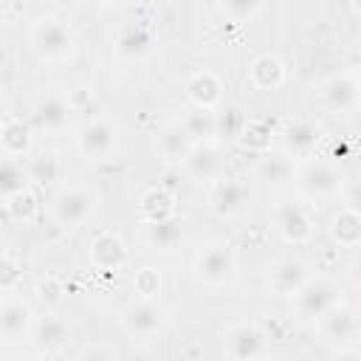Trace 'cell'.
Instances as JSON below:
<instances>
[{
	"label": "cell",
	"mask_w": 361,
	"mask_h": 361,
	"mask_svg": "<svg viewBox=\"0 0 361 361\" xmlns=\"http://www.w3.org/2000/svg\"><path fill=\"white\" fill-rule=\"evenodd\" d=\"M350 276H353V282L361 288V248H358L355 257L350 259Z\"/></svg>",
	"instance_id": "obj_41"
},
{
	"label": "cell",
	"mask_w": 361,
	"mask_h": 361,
	"mask_svg": "<svg viewBox=\"0 0 361 361\" xmlns=\"http://www.w3.org/2000/svg\"><path fill=\"white\" fill-rule=\"evenodd\" d=\"M71 116H73V107H71L68 96H62V93H42V96L34 99L28 121H31V127L37 133H62V130H68Z\"/></svg>",
	"instance_id": "obj_14"
},
{
	"label": "cell",
	"mask_w": 361,
	"mask_h": 361,
	"mask_svg": "<svg viewBox=\"0 0 361 361\" xmlns=\"http://www.w3.org/2000/svg\"><path fill=\"white\" fill-rule=\"evenodd\" d=\"M34 324H37V316H34L31 305L17 293H6L0 302V336H3V341L6 344L31 341Z\"/></svg>",
	"instance_id": "obj_11"
},
{
	"label": "cell",
	"mask_w": 361,
	"mask_h": 361,
	"mask_svg": "<svg viewBox=\"0 0 361 361\" xmlns=\"http://www.w3.org/2000/svg\"><path fill=\"white\" fill-rule=\"evenodd\" d=\"M138 217L144 226L172 220V217H178V197L164 186H152L138 197Z\"/></svg>",
	"instance_id": "obj_24"
},
{
	"label": "cell",
	"mask_w": 361,
	"mask_h": 361,
	"mask_svg": "<svg viewBox=\"0 0 361 361\" xmlns=\"http://www.w3.org/2000/svg\"><path fill=\"white\" fill-rule=\"evenodd\" d=\"M31 147H34V127L28 118H20V116H3V124H0V149H3V158H14V161H23V158H31Z\"/></svg>",
	"instance_id": "obj_21"
},
{
	"label": "cell",
	"mask_w": 361,
	"mask_h": 361,
	"mask_svg": "<svg viewBox=\"0 0 361 361\" xmlns=\"http://www.w3.org/2000/svg\"><path fill=\"white\" fill-rule=\"evenodd\" d=\"M355 79H358V90H361V71H358V73H355Z\"/></svg>",
	"instance_id": "obj_46"
},
{
	"label": "cell",
	"mask_w": 361,
	"mask_h": 361,
	"mask_svg": "<svg viewBox=\"0 0 361 361\" xmlns=\"http://www.w3.org/2000/svg\"><path fill=\"white\" fill-rule=\"evenodd\" d=\"M353 8H355V11H358V14H361V3H353Z\"/></svg>",
	"instance_id": "obj_45"
},
{
	"label": "cell",
	"mask_w": 361,
	"mask_h": 361,
	"mask_svg": "<svg viewBox=\"0 0 361 361\" xmlns=\"http://www.w3.org/2000/svg\"><path fill=\"white\" fill-rule=\"evenodd\" d=\"M3 209H6V214L14 220V223H34L37 220V214H39V200H37V195H34V189H25V192H20V195H11V197H6L3 200Z\"/></svg>",
	"instance_id": "obj_34"
},
{
	"label": "cell",
	"mask_w": 361,
	"mask_h": 361,
	"mask_svg": "<svg viewBox=\"0 0 361 361\" xmlns=\"http://www.w3.org/2000/svg\"><path fill=\"white\" fill-rule=\"evenodd\" d=\"M271 141H274V127H271V121H265V118H248L245 130H243L240 138H237V144H240L243 149L257 152V155L271 152Z\"/></svg>",
	"instance_id": "obj_31"
},
{
	"label": "cell",
	"mask_w": 361,
	"mask_h": 361,
	"mask_svg": "<svg viewBox=\"0 0 361 361\" xmlns=\"http://www.w3.org/2000/svg\"><path fill=\"white\" fill-rule=\"evenodd\" d=\"M310 276H313V271H310L307 259H302V257H296V254L279 257V259L271 262V268H268V288H271V293H276V296L293 299V296L305 288V282H307Z\"/></svg>",
	"instance_id": "obj_15"
},
{
	"label": "cell",
	"mask_w": 361,
	"mask_h": 361,
	"mask_svg": "<svg viewBox=\"0 0 361 361\" xmlns=\"http://www.w3.org/2000/svg\"><path fill=\"white\" fill-rule=\"evenodd\" d=\"M293 183H296V192L307 200H327V197H336L344 192V169L338 166V161L333 158H307V161H299L296 164V175H293Z\"/></svg>",
	"instance_id": "obj_2"
},
{
	"label": "cell",
	"mask_w": 361,
	"mask_h": 361,
	"mask_svg": "<svg viewBox=\"0 0 361 361\" xmlns=\"http://www.w3.org/2000/svg\"><path fill=\"white\" fill-rule=\"evenodd\" d=\"M133 288H135V296H144V299H155L161 293V274L152 268V265H144L135 271L133 276Z\"/></svg>",
	"instance_id": "obj_37"
},
{
	"label": "cell",
	"mask_w": 361,
	"mask_h": 361,
	"mask_svg": "<svg viewBox=\"0 0 361 361\" xmlns=\"http://www.w3.org/2000/svg\"><path fill=\"white\" fill-rule=\"evenodd\" d=\"M257 175L268 183H288L296 175V161L288 158L285 152H265L257 161Z\"/></svg>",
	"instance_id": "obj_30"
},
{
	"label": "cell",
	"mask_w": 361,
	"mask_h": 361,
	"mask_svg": "<svg viewBox=\"0 0 361 361\" xmlns=\"http://www.w3.org/2000/svg\"><path fill=\"white\" fill-rule=\"evenodd\" d=\"M333 361H361V350H355V347H347V350H336Z\"/></svg>",
	"instance_id": "obj_42"
},
{
	"label": "cell",
	"mask_w": 361,
	"mask_h": 361,
	"mask_svg": "<svg viewBox=\"0 0 361 361\" xmlns=\"http://www.w3.org/2000/svg\"><path fill=\"white\" fill-rule=\"evenodd\" d=\"M25 169H28L31 183H39V186H51V183L62 180V175H65V164H62V158H59L54 149H39V152H34V155L25 161Z\"/></svg>",
	"instance_id": "obj_26"
},
{
	"label": "cell",
	"mask_w": 361,
	"mask_h": 361,
	"mask_svg": "<svg viewBox=\"0 0 361 361\" xmlns=\"http://www.w3.org/2000/svg\"><path fill=\"white\" fill-rule=\"evenodd\" d=\"M316 330L324 344H330L336 350H347V347H353V341L361 333V319L350 305L341 302L338 307H333L327 316H322L316 322Z\"/></svg>",
	"instance_id": "obj_12"
},
{
	"label": "cell",
	"mask_w": 361,
	"mask_h": 361,
	"mask_svg": "<svg viewBox=\"0 0 361 361\" xmlns=\"http://www.w3.org/2000/svg\"><path fill=\"white\" fill-rule=\"evenodd\" d=\"M271 223H274V231L279 234V240L288 245H305L313 237V217L302 203L279 200L271 209Z\"/></svg>",
	"instance_id": "obj_9"
},
{
	"label": "cell",
	"mask_w": 361,
	"mask_h": 361,
	"mask_svg": "<svg viewBox=\"0 0 361 361\" xmlns=\"http://www.w3.org/2000/svg\"><path fill=\"white\" fill-rule=\"evenodd\" d=\"M319 99L322 104L330 110V113H353L361 107V90H358V79L355 73H336L330 76L322 90H319Z\"/></svg>",
	"instance_id": "obj_19"
},
{
	"label": "cell",
	"mask_w": 361,
	"mask_h": 361,
	"mask_svg": "<svg viewBox=\"0 0 361 361\" xmlns=\"http://www.w3.org/2000/svg\"><path fill=\"white\" fill-rule=\"evenodd\" d=\"M65 96H68V102H71L73 113H76V110H82L85 104H90V102H93V93H90V87H73V90H68Z\"/></svg>",
	"instance_id": "obj_40"
},
{
	"label": "cell",
	"mask_w": 361,
	"mask_h": 361,
	"mask_svg": "<svg viewBox=\"0 0 361 361\" xmlns=\"http://www.w3.org/2000/svg\"><path fill=\"white\" fill-rule=\"evenodd\" d=\"M183 90H186V99L192 102V107H200V110H212L217 113L223 107V82L214 71H195L186 76L183 82Z\"/></svg>",
	"instance_id": "obj_20"
},
{
	"label": "cell",
	"mask_w": 361,
	"mask_h": 361,
	"mask_svg": "<svg viewBox=\"0 0 361 361\" xmlns=\"http://www.w3.org/2000/svg\"><path fill=\"white\" fill-rule=\"evenodd\" d=\"M293 302V313L305 322H319L322 316H327L333 307L341 305V288L338 282H333L330 276L313 274L305 288L290 299Z\"/></svg>",
	"instance_id": "obj_6"
},
{
	"label": "cell",
	"mask_w": 361,
	"mask_h": 361,
	"mask_svg": "<svg viewBox=\"0 0 361 361\" xmlns=\"http://www.w3.org/2000/svg\"><path fill=\"white\" fill-rule=\"evenodd\" d=\"M124 361H152V358H149V355H144V353H130Z\"/></svg>",
	"instance_id": "obj_44"
},
{
	"label": "cell",
	"mask_w": 361,
	"mask_h": 361,
	"mask_svg": "<svg viewBox=\"0 0 361 361\" xmlns=\"http://www.w3.org/2000/svg\"><path fill=\"white\" fill-rule=\"evenodd\" d=\"M341 197H344V206H347V209H353V212L361 214V175H355L353 180L344 183Z\"/></svg>",
	"instance_id": "obj_39"
},
{
	"label": "cell",
	"mask_w": 361,
	"mask_h": 361,
	"mask_svg": "<svg viewBox=\"0 0 361 361\" xmlns=\"http://www.w3.org/2000/svg\"><path fill=\"white\" fill-rule=\"evenodd\" d=\"M121 144V127L110 116H93L76 130V149L85 161H110Z\"/></svg>",
	"instance_id": "obj_4"
},
{
	"label": "cell",
	"mask_w": 361,
	"mask_h": 361,
	"mask_svg": "<svg viewBox=\"0 0 361 361\" xmlns=\"http://www.w3.org/2000/svg\"><path fill=\"white\" fill-rule=\"evenodd\" d=\"M220 350L226 361H262L268 353V333L251 319L231 322L220 333Z\"/></svg>",
	"instance_id": "obj_3"
},
{
	"label": "cell",
	"mask_w": 361,
	"mask_h": 361,
	"mask_svg": "<svg viewBox=\"0 0 361 361\" xmlns=\"http://www.w3.org/2000/svg\"><path fill=\"white\" fill-rule=\"evenodd\" d=\"M127 243L121 240V234L116 231H102L90 240L87 245V262L96 268V271H104V274H116L127 265Z\"/></svg>",
	"instance_id": "obj_17"
},
{
	"label": "cell",
	"mask_w": 361,
	"mask_h": 361,
	"mask_svg": "<svg viewBox=\"0 0 361 361\" xmlns=\"http://www.w3.org/2000/svg\"><path fill=\"white\" fill-rule=\"evenodd\" d=\"M285 82V62L279 59V54L265 51L257 54L254 62L248 65V85L254 90H276Z\"/></svg>",
	"instance_id": "obj_25"
},
{
	"label": "cell",
	"mask_w": 361,
	"mask_h": 361,
	"mask_svg": "<svg viewBox=\"0 0 361 361\" xmlns=\"http://www.w3.org/2000/svg\"><path fill=\"white\" fill-rule=\"evenodd\" d=\"M20 282H23V265L8 251H3V259H0V288H3V293H14V288Z\"/></svg>",
	"instance_id": "obj_38"
},
{
	"label": "cell",
	"mask_w": 361,
	"mask_h": 361,
	"mask_svg": "<svg viewBox=\"0 0 361 361\" xmlns=\"http://www.w3.org/2000/svg\"><path fill=\"white\" fill-rule=\"evenodd\" d=\"M118 322L124 327V333L135 341H147L155 338L164 327H166V310L158 299H144L135 296L133 302H127L118 313Z\"/></svg>",
	"instance_id": "obj_8"
},
{
	"label": "cell",
	"mask_w": 361,
	"mask_h": 361,
	"mask_svg": "<svg viewBox=\"0 0 361 361\" xmlns=\"http://www.w3.org/2000/svg\"><path fill=\"white\" fill-rule=\"evenodd\" d=\"M37 296H39V302H42L48 310H56V307L65 302V285H62V279L54 276V274L42 276V279L37 282Z\"/></svg>",
	"instance_id": "obj_36"
},
{
	"label": "cell",
	"mask_w": 361,
	"mask_h": 361,
	"mask_svg": "<svg viewBox=\"0 0 361 361\" xmlns=\"http://www.w3.org/2000/svg\"><path fill=\"white\" fill-rule=\"evenodd\" d=\"M217 11L228 23H251L257 14L265 11V3H259V0H223V3H217Z\"/></svg>",
	"instance_id": "obj_35"
},
{
	"label": "cell",
	"mask_w": 361,
	"mask_h": 361,
	"mask_svg": "<svg viewBox=\"0 0 361 361\" xmlns=\"http://www.w3.org/2000/svg\"><path fill=\"white\" fill-rule=\"evenodd\" d=\"M31 341L37 344V350H39L42 355H59V353L68 350V344H71V327H68V322H65L59 313L48 310V313H42V316H37L34 338H31Z\"/></svg>",
	"instance_id": "obj_22"
},
{
	"label": "cell",
	"mask_w": 361,
	"mask_h": 361,
	"mask_svg": "<svg viewBox=\"0 0 361 361\" xmlns=\"http://www.w3.org/2000/svg\"><path fill=\"white\" fill-rule=\"evenodd\" d=\"M248 118H251V116H248L240 104H223V107L217 110V138H228V141L237 144V138H240V133L245 130Z\"/></svg>",
	"instance_id": "obj_33"
},
{
	"label": "cell",
	"mask_w": 361,
	"mask_h": 361,
	"mask_svg": "<svg viewBox=\"0 0 361 361\" xmlns=\"http://www.w3.org/2000/svg\"><path fill=\"white\" fill-rule=\"evenodd\" d=\"M279 138H282V152L299 164V161H307L316 155L324 133H322V124L313 118H290L282 127Z\"/></svg>",
	"instance_id": "obj_13"
},
{
	"label": "cell",
	"mask_w": 361,
	"mask_h": 361,
	"mask_svg": "<svg viewBox=\"0 0 361 361\" xmlns=\"http://www.w3.org/2000/svg\"><path fill=\"white\" fill-rule=\"evenodd\" d=\"M155 149L161 155V161L166 164H183L186 155L195 149V141L192 135L183 130L180 121H169L158 130V138H155Z\"/></svg>",
	"instance_id": "obj_23"
},
{
	"label": "cell",
	"mask_w": 361,
	"mask_h": 361,
	"mask_svg": "<svg viewBox=\"0 0 361 361\" xmlns=\"http://www.w3.org/2000/svg\"><path fill=\"white\" fill-rule=\"evenodd\" d=\"M144 240L152 251H175L183 240V226L178 217L164 220V223H147L144 226Z\"/></svg>",
	"instance_id": "obj_29"
},
{
	"label": "cell",
	"mask_w": 361,
	"mask_h": 361,
	"mask_svg": "<svg viewBox=\"0 0 361 361\" xmlns=\"http://www.w3.org/2000/svg\"><path fill=\"white\" fill-rule=\"evenodd\" d=\"M31 189V178H28V169L23 161H14V158H3L0 164V197H11V195H20Z\"/></svg>",
	"instance_id": "obj_32"
},
{
	"label": "cell",
	"mask_w": 361,
	"mask_h": 361,
	"mask_svg": "<svg viewBox=\"0 0 361 361\" xmlns=\"http://www.w3.org/2000/svg\"><path fill=\"white\" fill-rule=\"evenodd\" d=\"M152 42H155V31L147 20H124V23H118V28L113 34V48L121 59L147 56Z\"/></svg>",
	"instance_id": "obj_16"
},
{
	"label": "cell",
	"mask_w": 361,
	"mask_h": 361,
	"mask_svg": "<svg viewBox=\"0 0 361 361\" xmlns=\"http://www.w3.org/2000/svg\"><path fill=\"white\" fill-rule=\"evenodd\" d=\"M183 172L197 180V183H214L223 178L226 172V161H223V149L217 147V141H209V144H195V149L186 155L183 161Z\"/></svg>",
	"instance_id": "obj_18"
},
{
	"label": "cell",
	"mask_w": 361,
	"mask_h": 361,
	"mask_svg": "<svg viewBox=\"0 0 361 361\" xmlns=\"http://www.w3.org/2000/svg\"><path fill=\"white\" fill-rule=\"evenodd\" d=\"M79 361H116L107 350H90V353H85Z\"/></svg>",
	"instance_id": "obj_43"
},
{
	"label": "cell",
	"mask_w": 361,
	"mask_h": 361,
	"mask_svg": "<svg viewBox=\"0 0 361 361\" xmlns=\"http://www.w3.org/2000/svg\"><path fill=\"white\" fill-rule=\"evenodd\" d=\"M178 121L183 124V130L192 135L195 144L217 141V113H212V110H200V107H189Z\"/></svg>",
	"instance_id": "obj_28"
},
{
	"label": "cell",
	"mask_w": 361,
	"mask_h": 361,
	"mask_svg": "<svg viewBox=\"0 0 361 361\" xmlns=\"http://www.w3.org/2000/svg\"><path fill=\"white\" fill-rule=\"evenodd\" d=\"M76 28L62 14H39L28 25V45L39 62H65L76 51Z\"/></svg>",
	"instance_id": "obj_1"
},
{
	"label": "cell",
	"mask_w": 361,
	"mask_h": 361,
	"mask_svg": "<svg viewBox=\"0 0 361 361\" xmlns=\"http://www.w3.org/2000/svg\"><path fill=\"white\" fill-rule=\"evenodd\" d=\"M327 231H330V240L333 243H338L344 248H358L361 245V214L353 212V209H347V206H341L330 217Z\"/></svg>",
	"instance_id": "obj_27"
},
{
	"label": "cell",
	"mask_w": 361,
	"mask_h": 361,
	"mask_svg": "<svg viewBox=\"0 0 361 361\" xmlns=\"http://www.w3.org/2000/svg\"><path fill=\"white\" fill-rule=\"evenodd\" d=\"M192 271H195V276L206 288H223V285H228L234 279V274H237L234 248L226 240H212V243L200 245L195 251Z\"/></svg>",
	"instance_id": "obj_5"
},
{
	"label": "cell",
	"mask_w": 361,
	"mask_h": 361,
	"mask_svg": "<svg viewBox=\"0 0 361 361\" xmlns=\"http://www.w3.org/2000/svg\"><path fill=\"white\" fill-rule=\"evenodd\" d=\"M254 189L245 178H220L206 186V209L217 217H240L251 209Z\"/></svg>",
	"instance_id": "obj_7"
},
{
	"label": "cell",
	"mask_w": 361,
	"mask_h": 361,
	"mask_svg": "<svg viewBox=\"0 0 361 361\" xmlns=\"http://www.w3.org/2000/svg\"><path fill=\"white\" fill-rule=\"evenodd\" d=\"M96 209V195L82 186V183H73V186H65L56 192L54 197V217L62 228H79L90 220Z\"/></svg>",
	"instance_id": "obj_10"
}]
</instances>
